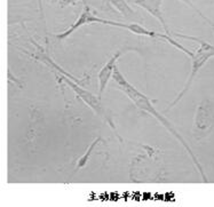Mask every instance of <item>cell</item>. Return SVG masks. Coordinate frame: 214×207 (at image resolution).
Returning a JSON list of instances; mask_svg holds the SVG:
<instances>
[{"label":"cell","instance_id":"cell-1","mask_svg":"<svg viewBox=\"0 0 214 207\" xmlns=\"http://www.w3.org/2000/svg\"><path fill=\"white\" fill-rule=\"evenodd\" d=\"M112 80L115 81V84H116L117 86H118V88L123 92V93H125V94L127 95L128 97H130V100L135 104L136 107L140 109V110H142V111H144L145 113H148V114H150V116H152V117H155L156 119L168 131V132L171 133L173 136H174L175 138L177 140V141H180V143L184 147V149L187 150L188 152V154L190 156V158H191V160L194 161L195 166H196V168L198 170L199 172V174H200V176L203 177V181L205 182V183H207L208 181H207V177H206V175H205V173H204V170H203V167L200 166V164H199V160L197 159V157L195 156V153L193 152V150L190 149V147L187 144V142H186V140L180 135V133L177 132L176 129H175V127L173 126V124L166 118V117H164L161 113L159 112L157 109H156L155 107H154V102H155L156 100H151L150 97H148L147 95H144L143 93H141L136 87H134L125 77L124 75L120 72V70L118 69L116 66V69H115V72H114V75H112Z\"/></svg>","mask_w":214,"mask_h":207},{"label":"cell","instance_id":"cell-2","mask_svg":"<svg viewBox=\"0 0 214 207\" xmlns=\"http://www.w3.org/2000/svg\"><path fill=\"white\" fill-rule=\"evenodd\" d=\"M95 23H98V24H103V25H111V26H116V28H121V29H125V30H128L135 35H139V36H148V37L151 38H156V39H161V40H165L167 35H161V33H157V32H154V31H150L148 29H145L144 26H142L141 24L139 23H121V22H117V21H112V19H101L96 16L91 7L85 3L80 15L78 19L68 29L65 30L64 32H61V33H57L55 35V37L57 38L58 40H64L68 37H70L75 31H77L79 28L84 26V25H87V24H95Z\"/></svg>","mask_w":214,"mask_h":207},{"label":"cell","instance_id":"cell-3","mask_svg":"<svg viewBox=\"0 0 214 207\" xmlns=\"http://www.w3.org/2000/svg\"><path fill=\"white\" fill-rule=\"evenodd\" d=\"M175 37H180L183 38V39H189V40H193V41H196L199 44V47L198 49L194 53V55L190 57L191 58V71H190V75H189V78L187 80V84L184 85L183 89L180 92V94L176 96V98H174V101L168 105L167 110L166 111H170L172 108H174V105H176L184 95L187 94V92L190 89L193 82H194L195 78L197 73L200 71V69L206 64V62L211 58V57H214V45L203 40V39H199V38L196 37H191V36H187V35H182V33H173Z\"/></svg>","mask_w":214,"mask_h":207},{"label":"cell","instance_id":"cell-4","mask_svg":"<svg viewBox=\"0 0 214 207\" xmlns=\"http://www.w3.org/2000/svg\"><path fill=\"white\" fill-rule=\"evenodd\" d=\"M61 80H63V81H64V82L77 94L78 97L81 98V100H82L94 112L96 113L101 119H103V120L110 126V128L115 132V134L117 135V137L120 138L119 135H118V133H117L116 126H115V124H114V120H112L111 116H110V114L108 113V111L105 110V108L103 107L100 96H95L93 93H91L88 89L82 88V87L80 86V84L73 81L72 79H70V78H68V77H65V75H61ZM120 140H121V138H120Z\"/></svg>","mask_w":214,"mask_h":207},{"label":"cell","instance_id":"cell-5","mask_svg":"<svg viewBox=\"0 0 214 207\" xmlns=\"http://www.w3.org/2000/svg\"><path fill=\"white\" fill-rule=\"evenodd\" d=\"M214 127V110L208 100L200 102L197 107L194 119V136L197 138L205 137Z\"/></svg>","mask_w":214,"mask_h":207},{"label":"cell","instance_id":"cell-6","mask_svg":"<svg viewBox=\"0 0 214 207\" xmlns=\"http://www.w3.org/2000/svg\"><path fill=\"white\" fill-rule=\"evenodd\" d=\"M127 52H137V49L134 47H125L120 51H117L116 53L109 58V61L101 68V70L98 71L97 80H98V96L100 97H102V94H103L107 85L109 84V81L111 80V78L114 75L115 69L117 66V61L119 60V57L123 56Z\"/></svg>","mask_w":214,"mask_h":207},{"label":"cell","instance_id":"cell-7","mask_svg":"<svg viewBox=\"0 0 214 207\" xmlns=\"http://www.w3.org/2000/svg\"><path fill=\"white\" fill-rule=\"evenodd\" d=\"M133 1H134V3H135L136 6L143 8V9H144L145 12H148L151 16H154L156 19H158V21L160 22L161 26L164 28L166 35L171 36V32H170V30H168V26H167V24H166V21L164 19L163 12H161V5H163V1H164V0H133ZM181 1H183L184 3H187L189 7L194 8L195 10H196L202 17L204 16V15L195 7L194 5H193V2H191L190 0H181Z\"/></svg>","mask_w":214,"mask_h":207},{"label":"cell","instance_id":"cell-8","mask_svg":"<svg viewBox=\"0 0 214 207\" xmlns=\"http://www.w3.org/2000/svg\"><path fill=\"white\" fill-rule=\"evenodd\" d=\"M111 6L117 9L123 17L126 19H137L139 15L133 8L130 7V5L126 2V0H111Z\"/></svg>","mask_w":214,"mask_h":207},{"label":"cell","instance_id":"cell-9","mask_svg":"<svg viewBox=\"0 0 214 207\" xmlns=\"http://www.w3.org/2000/svg\"><path fill=\"white\" fill-rule=\"evenodd\" d=\"M101 142V137H96L91 144H89V147L87 148V150L86 152L79 158V160L77 161V167H76V170H81V168H84L86 165H87V163L89 161V158H91V156H92V153H93V151L95 149V147H96L97 144Z\"/></svg>","mask_w":214,"mask_h":207},{"label":"cell","instance_id":"cell-10","mask_svg":"<svg viewBox=\"0 0 214 207\" xmlns=\"http://www.w3.org/2000/svg\"><path fill=\"white\" fill-rule=\"evenodd\" d=\"M78 0H61L60 1V5L61 7H65L66 5H76Z\"/></svg>","mask_w":214,"mask_h":207},{"label":"cell","instance_id":"cell-11","mask_svg":"<svg viewBox=\"0 0 214 207\" xmlns=\"http://www.w3.org/2000/svg\"><path fill=\"white\" fill-rule=\"evenodd\" d=\"M102 2L104 3V6L108 9H112V7H111V0H102Z\"/></svg>","mask_w":214,"mask_h":207},{"label":"cell","instance_id":"cell-12","mask_svg":"<svg viewBox=\"0 0 214 207\" xmlns=\"http://www.w3.org/2000/svg\"><path fill=\"white\" fill-rule=\"evenodd\" d=\"M39 3V9H40V14H41V17L44 19V9H42V1L41 0H38Z\"/></svg>","mask_w":214,"mask_h":207}]
</instances>
